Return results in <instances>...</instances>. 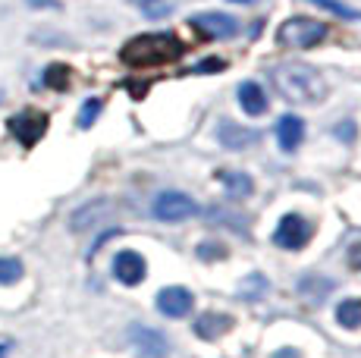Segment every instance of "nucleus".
I'll return each instance as SVG.
<instances>
[{
    "label": "nucleus",
    "mask_w": 361,
    "mask_h": 358,
    "mask_svg": "<svg viewBox=\"0 0 361 358\" xmlns=\"http://www.w3.org/2000/svg\"><path fill=\"white\" fill-rule=\"evenodd\" d=\"M274 85L289 104H317L327 94V82L311 63H280L274 70Z\"/></svg>",
    "instance_id": "1"
},
{
    "label": "nucleus",
    "mask_w": 361,
    "mask_h": 358,
    "mask_svg": "<svg viewBox=\"0 0 361 358\" xmlns=\"http://www.w3.org/2000/svg\"><path fill=\"white\" fill-rule=\"evenodd\" d=\"M185 54V44L170 32H154V35H138L123 44L120 60L126 66H164L176 63Z\"/></svg>",
    "instance_id": "2"
},
{
    "label": "nucleus",
    "mask_w": 361,
    "mask_h": 358,
    "mask_svg": "<svg viewBox=\"0 0 361 358\" xmlns=\"http://www.w3.org/2000/svg\"><path fill=\"white\" fill-rule=\"evenodd\" d=\"M276 38H280L283 47H302L305 51V47H314L327 38V25L317 23V19H308V16H293L280 25Z\"/></svg>",
    "instance_id": "3"
},
{
    "label": "nucleus",
    "mask_w": 361,
    "mask_h": 358,
    "mask_svg": "<svg viewBox=\"0 0 361 358\" xmlns=\"http://www.w3.org/2000/svg\"><path fill=\"white\" fill-rule=\"evenodd\" d=\"M192 214H198V204L185 192H161L154 198V217L164 223H179V220H189Z\"/></svg>",
    "instance_id": "4"
},
{
    "label": "nucleus",
    "mask_w": 361,
    "mask_h": 358,
    "mask_svg": "<svg viewBox=\"0 0 361 358\" xmlns=\"http://www.w3.org/2000/svg\"><path fill=\"white\" fill-rule=\"evenodd\" d=\"M311 239V223L302 214H286L280 220V226L274 230V242L286 252H298L305 249Z\"/></svg>",
    "instance_id": "5"
},
{
    "label": "nucleus",
    "mask_w": 361,
    "mask_h": 358,
    "mask_svg": "<svg viewBox=\"0 0 361 358\" xmlns=\"http://www.w3.org/2000/svg\"><path fill=\"white\" fill-rule=\"evenodd\" d=\"M6 129H10V132L25 144V148H32V144L47 132V113H38V110H23V113H16V116H10V120H6Z\"/></svg>",
    "instance_id": "6"
},
{
    "label": "nucleus",
    "mask_w": 361,
    "mask_h": 358,
    "mask_svg": "<svg viewBox=\"0 0 361 358\" xmlns=\"http://www.w3.org/2000/svg\"><path fill=\"white\" fill-rule=\"evenodd\" d=\"M189 25L198 29L204 38H230L239 29V23L233 16H226V13H198V16L189 19Z\"/></svg>",
    "instance_id": "7"
},
{
    "label": "nucleus",
    "mask_w": 361,
    "mask_h": 358,
    "mask_svg": "<svg viewBox=\"0 0 361 358\" xmlns=\"http://www.w3.org/2000/svg\"><path fill=\"white\" fill-rule=\"evenodd\" d=\"M129 336H132V346H135V352L142 355V358H166V355H170V342H166V336L157 333V330H151V327H132Z\"/></svg>",
    "instance_id": "8"
},
{
    "label": "nucleus",
    "mask_w": 361,
    "mask_h": 358,
    "mask_svg": "<svg viewBox=\"0 0 361 358\" xmlns=\"http://www.w3.org/2000/svg\"><path fill=\"white\" fill-rule=\"evenodd\" d=\"M192 305H195V295L183 286H166L157 292V308L166 318H185L192 311Z\"/></svg>",
    "instance_id": "9"
},
{
    "label": "nucleus",
    "mask_w": 361,
    "mask_h": 358,
    "mask_svg": "<svg viewBox=\"0 0 361 358\" xmlns=\"http://www.w3.org/2000/svg\"><path fill=\"white\" fill-rule=\"evenodd\" d=\"M114 273L120 283L126 286H135L145 280V273H148V267H145V258L138 252H120L114 258Z\"/></svg>",
    "instance_id": "10"
},
{
    "label": "nucleus",
    "mask_w": 361,
    "mask_h": 358,
    "mask_svg": "<svg viewBox=\"0 0 361 358\" xmlns=\"http://www.w3.org/2000/svg\"><path fill=\"white\" fill-rule=\"evenodd\" d=\"M230 330H233V318L224 311H204V314H198V321H195V333L207 342L220 340V336L230 333Z\"/></svg>",
    "instance_id": "11"
},
{
    "label": "nucleus",
    "mask_w": 361,
    "mask_h": 358,
    "mask_svg": "<svg viewBox=\"0 0 361 358\" xmlns=\"http://www.w3.org/2000/svg\"><path fill=\"white\" fill-rule=\"evenodd\" d=\"M107 211H110V202H104V198H98V202H92V204H82V208L69 217V230H73V233L92 230L94 223H101Z\"/></svg>",
    "instance_id": "12"
},
{
    "label": "nucleus",
    "mask_w": 361,
    "mask_h": 358,
    "mask_svg": "<svg viewBox=\"0 0 361 358\" xmlns=\"http://www.w3.org/2000/svg\"><path fill=\"white\" fill-rule=\"evenodd\" d=\"M276 139H280L283 151H295L305 139V123L298 120L295 113H286L280 123H276Z\"/></svg>",
    "instance_id": "13"
},
{
    "label": "nucleus",
    "mask_w": 361,
    "mask_h": 358,
    "mask_svg": "<svg viewBox=\"0 0 361 358\" xmlns=\"http://www.w3.org/2000/svg\"><path fill=\"white\" fill-rule=\"evenodd\" d=\"M217 139L224 148L239 151V148H252V144L258 142V132H255V129H239V126H233V123H220Z\"/></svg>",
    "instance_id": "14"
},
{
    "label": "nucleus",
    "mask_w": 361,
    "mask_h": 358,
    "mask_svg": "<svg viewBox=\"0 0 361 358\" xmlns=\"http://www.w3.org/2000/svg\"><path fill=\"white\" fill-rule=\"evenodd\" d=\"M239 104L248 116H261L267 110V94L258 82H242L239 85Z\"/></svg>",
    "instance_id": "15"
},
{
    "label": "nucleus",
    "mask_w": 361,
    "mask_h": 358,
    "mask_svg": "<svg viewBox=\"0 0 361 358\" xmlns=\"http://www.w3.org/2000/svg\"><path fill=\"white\" fill-rule=\"evenodd\" d=\"M336 321L343 323L345 330H358V327H361V299H345V302H339Z\"/></svg>",
    "instance_id": "16"
},
{
    "label": "nucleus",
    "mask_w": 361,
    "mask_h": 358,
    "mask_svg": "<svg viewBox=\"0 0 361 358\" xmlns=\"http://www.w3.org/2000/svg\"><path fill=\"white\" fill-rule=\"evenodd\" d=\"M224 179V185H226V192H230L233 198H248L252 195V176H245V173H224L220 176Z\"/></svg>",
    "instance_id": "17"
},
{
    "label": "nucleus",
    "mask_w": 361,
    "mask_h": 358,
    "mask_svg": "<svg viewBox=\"0 0 361 358\" xmlns=\"http://www.w3.org/2000/svg\"><path fill=\"white\" fill-rule=\"evenodd\" d=\"M264 289H267V280H264L261 277V273H252V277H248V280H242V283H239V295H242V299H261V295H264Z\"/></svg>",
    "instance_id": "18"
},
{
    "label": "nucleus",
    "mask_w": 361,
    "mask_h": 358,
    "mask_svg": "<svg viewBox=\"0 0 361 358\" xmlns=\"http://www.w3.org/2000/svg\"><path fill=\"white\" fill-rule=\"evenodd\" d=\"M44 82H47V88L66 92V85H69V66H66V63H54L51 70L44 73Z\"/></svg>",
    "instance_id": "19"
},
{
    "label": "nucleus",
    "mask_w": 361,
    "mask_h": 358,
    "mask_svg": "<svg viewBox=\"0 0 361 358\" xmlns=\"http://www.w3.org/2000/svg\"><path fill=\"white\" fill-rule=\"evenodd\" d=\"M311 4H317L321 10L336 13V16L349 19V23H355V19H361V13H358V10H352V6H345V4H339V0H311Z\"/></svg>",
    "instance_id": "20"
},
{
    "label": "nucleus",
    "mask_w": 361,
    "mask_h": 358,
    "mask_svg": "<svg viewBox=\"0 0 361 358\" xmlns=\"http://www.w3.org/2000/svg\"><path fill=\"white\" fill-rule=\"evenodd\" d=\"M23 280V264L16 258H0V283H16Z\"/></svg>",
    "instance_id": "21"
},
{
    "label": "nucleus",
    "mask_w": 361,
    "mask_h": 358,
    "mask_svg": "<svg viewBox=\"0 0 361 358\" xmlns=\"http://www.w3.org/2000/svg\"><path fill=\"white\" fill-rule=\"evenodd\" d=\"M101 101L98 98H88L85 104H82V110H79V126L82 129H88V126H94V120L101 116Z\"/></svg>",
    "instance_id": "22"
},
{
    "label": "nucleus",
    "mask_w": 361,
    "mask_h": 358,
    "mask_svg": "<svg viewBox=\"0 0 361 358\" xmlns=\"http://www.w3.org/2000/svg\"><path fill=\"white\" fill-rule=\"evenodd\" d=\"M135 4H142V10L148 13L151 19H157V16H164L166 10H170V6L164 4V0H135Z\"/></svg>",
    "instance_id": "23"
},
{
    "label": "nucleus",
    "mask_w": 361,
    "mask_h": 358,
    "mask_svg": "<svg viewBox=\"0 0 361 358\" xmlns=\"http://www.w3.org/2000/svg\"><path fill=\"white\" fill-rule=\"evenodd\" d=\"M336 135H339L343 142H355V123H352V120L339 123V126H336Z\"/></svg>",
    "instance_id": "24"
},
{
    "label": "nucleus",
    "mask_w": 361,
    "mask_h": 358,
    "mask_svg": "<svg viewBox=\"0 0 361 358\" xmlns=\"http://www.w3.org/2000/svg\"><path fill=\"white\" fill-rule=\"evenodd\" d=\"M198 254H201V258H224L226 249H224V245H211V242H204V245L198 249Z\"/></svg>",
    "instance_id": "25"
},
{
    "label": "nucleus",
    "mask_w": 361,
    "mask_h": 358,
    "mask_svg": "<svg viewBox=\"0 0 361 358\" xmlns=\"http://www.w3.org/2000/svg\"><path fill=\"white\" fill-rule=\"evenodd\" d=\"M220 70H226V63L224 60H217V57H211V60H204L195 73H220Z\"/></svg>",
    "instance_id": "26"
},
{
    "label": "nucleus",
    "mask_w": 361,
    "mask_h": 358,
    "mask_svg": "<svg viewBox=\"0 0 361 358\" xmlns=\"http://www.w3.org/2000/svg\"><path fill=\"white\" fill-rule=\"evenodd\" d=\"M270 358H302V352H298V349H276V352L274 355H270Z\"/></svg>",
    "instance_id": "27"
},
{
    "label": "nucleus",
    "mask_w": 361,
    "mask_h": 358,
    "mask_svg": "<svg viewBox=\"0 0 361 358\" xmlns=\"http://www.w3.org/2000/svg\"><path fill=\"white\" fill-rule=\"evenodd\" d=\"M349 261H352V267H358V271H361V242H358V245H352Z\"/></svg>",
    "instance_id": "28"
},
{
    "label": "nucleus",
    "mask_w": 361,
    "mask_h": 358,
    "mask_svg": "<svg viewBox=\"0 0 361 358\" xmlns=\"http://www.w3.org/2000/svg\"><path fill=\"white\" fill-rule=\"evenodd\" d=\"M6 352H10V342H0V358H6Z\"/></svg>",
    "instance_id": "29"
},
{
    "label": "nucleus",
    "mask_w": 361,
    "mask_h": 358,
    "mask_svg": "<svg viewBox=\"0 0 361 358\" xmlns=\"http://www.w3.org/2000/svg\"><path fill=\"white\" fill-rule=\"evenodd\" d=\"M235 4H252V0H235Z\"/></svg>",
    "instance_id": "30"
}]
</instances>
